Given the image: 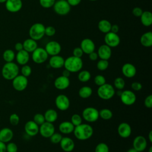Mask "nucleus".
I'll return each instance as SVG.
<instances>
[{
  "instance_id": "1",
  "label": "nucleus",
  "mask_w": 152,
  "mask_h": 152,
  "mask_svg": "<svg viewBox=\"0 0 152 152\" xmlns=\"http://www.w3.org/2000/svg\"><path fill=\"white\" fill-rule=\"evenodd\" d=\"M93 132V128L90 124L82 123L75 126L73 133L77 140L85 141L92 137Z\"/></svg>"
},
{
  "instance_id": "2",
  "label": "nucleus",
  "mask_w": 152,
  "mask_h": 152,
  "mask_svg": "<svg viewBox=\"0 0 152 152\" xmlns=\"http://www.w3.org/2000/svg\"><path fill=\"white\" fill-rule=\"evenodd\" d=\"M83 66V62L81 58L70 56L65 59L64 67L71 73L79 72Z\"/></svg>"
},
{
  "instance_id": "3",
  "label": "nucleus",
  "mask_w": 152,
  "mask_h": 152,
  "mask_svg": "<svg viewBox=\"0 0 152 152\" xmlns=\"http://www.w3.org/2000/svg\"><path fill=\"white\" fill-rule=\"evenodd\" d=\"M19 67L13 62H6L2 66L1 73L4 79L12 80L19 74Z\"/></svg>"
},
{
  "instance_id": "4",
  "label": "nucleus",
  "mask_w": 152,
  "mask_h": 152,
  "mask_svg": "<svg viewBox=\"0 0 152 152\" xmlns=\"http://www.w3.org/2000/svg\"><path fill=\"white\" fill-rule=\"evenodd\" d=\"M97 94L101 99L107 100L113 97L116 91L112 84L106 83L104 84L99 86L97 90Z\"/></svg>"
},
{
  "instance_id": "5",
  "label": "nucleus",
  "mask_w": 152,
  "mask_h": 152,
  "mask_svg": "<svg viewBox=\"0 0 152 152\" xmlns=\"http://www.w3.org/2000/svg\"><path fill=\"white\" fill-rule=\"evenodd\" d=\"M45 26L42 23H36L29 28L28 34L30 38L36 41L41 40L45 35Z\"/></svg>"
},
{
  "instance_id": "6",
  "label": "nucleus",
  "mask_w": 152,
  "mask_h": 152,
  "mask_svg": "<svg viewBox=\"0 0 152 152\" xmlns=\"http://www.w3.org/2000/svg\"><path fill=\"white\" fill-rule=\"evenodd\" d=\"M82 118L87 122L93 123L99 118V112L94 107H87L82 112Z\"/></svg>"
},
{
  "instance_id": "7",
  "label": "nucleus",
  "mask_w": 152,
  "mask_h": 152,
  "mask_svg": "<svg viewBox=\"0 0 152 152\" xmlns=\"http://www.w3.org/2000/svg\"><path fill=\"white\" fill-rule=\"evenodd\" d=\"M49 55L45 48L37 47L31 54L33 61L37 64H41L45 62L48 59Z\"/></svg>"
},
{
  "instance_id": "8",
  "label": "nucleus",
  "mask_w": 152,
  "mask_h": 152,
  "mask_svg": "<svg viewBox=\"0 0 152 152\" xmlns=\"http://www.w3.org/2000/svg\"><path fill=\"white\" fill-rule=\"evenodd\" d=\"M71 6L66 0L56 1L53 6V10L59 15L64 16L67 15L71 11Z\"/></svg>"
},
{
  "instance_id": "9",
  "label": "nucleus",
  "mask_w": 152,
  "mask_h": 152,
  "mask_svg": "<svg viewBox=\"0 0 152 152\" xmlns=\"http://www.w3.org/2000/svg\"><path fill=\"white\" fill-rule=\"evenodd\" d=\"M28 84L27 77L23 76V75H18L12 80V85L13 88L18 91H22L24 90Z\"/></svg>"
},
{
  "instance_id": "10",
  "label": "nucleus",
  "mask_w": 152,
  "mask_h": 152,
  "mask_svg": "<svg viewBox=\"0 0 152 152\" xmlns=\"http://www.w3.org/2000/svg\"><path fill=\"white\" fill-rule=\"evenodd\" d=\"M121 102L126 106H131L134 104L137 100L135 94L133 91L130 90H125L122 91L120 95Z\"/></svg>"
},
{
  "instance_id": "11",
  "label": "nucleus",
  "mask_w": 152,
  "mask_h": 152,
  "mask_svg": "<svg viewBox=\"0 0 152 152\" xmlns=\"http://www.w3.org/2000/svg\"><path fill=\"white\" fill-rule=\"evenodd\" d=\"M55 131V128L53 123L45 121L39 126V133L43 138H49Z\"/></svg>"
},
{
  "instance_id": "12",
  "label": "nucleus",
  "mask_w": 152,
  "mask_h": 152,
  "mask_svg": "<svg viewBox=\"0 0 152 152\" xmlns=\"http://www.w3.org/2000/svg\"><path fill=\"white\" fill-rule=\"evenodd\" d=\"M56 107L61 111L68 110L70 106V100L68 97L65 94H59L55 100Z\"/></svg>"
},
{
  "instance_id": "13",
  "label": "nucleus",
  "mask_w": 152,
  "mask_h": 152,
  "mask_svg": "<svg viewBox=\"0 0 152 152\" xmlns=\"http://www.w3.org/2000/svg\"><path fill=\"white\" fill-rule=\"evenodd\" d=\"M104 41L105 44L109 46V47L115 48L120 44L121 39L118 33H115L112 31H109L105 34Z\"/></svg>"
},
{
  "instance_id": "14",
  "label": "nucleus",
  "mask_w": 152,
  "mask_h": 152,
  "mask_svg": "<svg viewBox=\"0 0 152 152\" xmlns=\"http://www.w3.org/2000/svg\"><path fill=\"white\" fill-rule=\"evenodd\" d=\"M45 49L48 53V55L54 56L60 53L62 50L61 44L57 41L52 40L48 42L45 46Z\"/></svg>"
},
{
  "instance_id": "15",
  "label": "nucleus",
  "mask_w": 152,
  "mask_h": 152,
  "mask_svg": "<svg viewBox=\"0 0 152 152\" xmlns=\"http://www.w3.org/2000/svg\"><path fill=\"white\" fill-rule=\"evenodd\" d=\"M147 145L146 138L142 135H138L135 137L132 142L133 148L138 152L144 151Z\"/></svg>"
},
{
  "instance_id": "16",
  "label": "nucleus",
  "mask_w": 152,
  "mask_h": 152,
  "mask_svg": "<svg viewBox=\"0 0 152 152\" xmlns=\"http://www.w3.org/2000/svg\"><path fill=\"white\" fill-rule=\"evenodd\" d=\"M5 3L6 10L10 12H17L23 7V2L21 0H7Z\"/></svg>"
},
{
  "instance_id": "17",
  "label": "nucleus",
  "mask_w": 152,
  "mask_h": 152,
  "mask_svg": "<svg viewBox=\"0 0 152 152\" xmlns=\"http://www.w3.org/2000/svg\"><path fill=\"white\" fill-rule=\"evenodd\" d=\"M80 48L84 53L88 55L89 53L95 51L96 45L91 39L89 38H85L81 40Z\"/></svg>"
},
{
  "instance_id": "18",
  "label": "nucleus",
  "mask_w": 152,
  "mask_h": 152,
  "mask_svg": "<svg viewBox=\"0 0 152 152\" xmlns=\"http://www.w3.org/2000/svg\"><path fill=\"white\" fill-rule=\"evenodd\" d=\"M119 135L123 138H127L129 137L132 133V129L131 125L127 122L121 123L117 129Z\"/></svg>"
},
{
  "instance_id": "19",
  "label": "nucleus",
  "mask_w": 152,
  "mask_h": 152,
  "mask_svg": "<svg viewBox=\"0 0 152 152\" xmlns=\"http://www.w3.org/2000/svg\"><path fill=\"white\" fill-rule=\"evenodd\" d=\"M53 84L56 89L59 90H64L69 86L70 80L69 78L61 75L56 78Z\"/></svg>"
},
{
  "instance_id": "20",
  "label": "nucleus",
  "mask_w": 152,
  "mask_h": 152,
  "mask_svg": "<svg viewBox=\"0 0 152 152\" xmlns=\"http://www.w3.org/2000/svg\"><path fill=\"white\" fill-rule=\"evenodd\" d=\"M24 131L28 136L34 137L39 133V126L33 121L30 120L25 124Z\"/></svg>"
},
{
  "instance_id": "21",
  "label": "nucleus",
  "mask_w": 152,
  "mask_h": 152,
  "mask_svg": "<svg viewBox=\"0 0 152 152\" xmlns=\"http://www.w3.org/2000/svg\"><path fill=\"white\" fill-rule=\"evenodd\" d=\"M59 144L62 150L65 152H71L75 148L74 141L68 137H62Z\"/></svg>"
},
{
  "instance_id": "22",
  "label": "nucleus",
  "mask_w": 152,
  "mask_h": 152,
  "mask_svg": "<svg viewBox=\"0 0 152 152\" xmlns=\"http://www.w3.org/2000/svg\"><path fill=\"white\" fill-rule=\"evenodd\" d=\"M121 71L124 76L128 78H133L137 74L136 67L131 63L124 64L122 66Z\"/></svg>"
},
{
  "instance_id": "23",
  "label": "nucleus",
  "mask_w": 152,
  "mask_h": 152,
  "mask_svg": "<svg viewBox=\"0 0 152 152\" xmlns=\"http://www.w3.org/2000/svg\"><path fill=\"white\" fill-rule=\"evenodd\" d=\"M97 53L100 59L109 60L112 56V49L107 45L103 44L99 47Z\"/></svg>"
},
{
  "instance_id": "24",
  "label": "nucleus",
  "mask_w": 152,
  "mask_h": 152,
  "mask_svg": "<svg viewBox=\"0 0 152 152\" xmlns=\"http://www.w3.org/2000/svg\"><path fill=\"white\" fill-rule=\"evenodd\" d=\"M65 59L59 55L51 56L49 59V64L50 66L54 69H59L64 66Z\"/></svg>"
},
{
  "instance_id": "25",
  "label": "nucleus",
  "mask_w": 152,
  "mask_h": 152,
  "mask_svg": "<svg viewBox=\"0 0 152 152\" xmlns=\"http://www.w3.org/2000/svg\"><path fill=\"white\" fill-rule=\"evenodd\" d=\"M15 59L17 62L20 65L27 64L30 60V54L28 52L23 49L17 52L15 55Z\"/></svg>"
},
{
  "instance_id": "26",
  "label": "nucleus",
  "mask_w": 152,
  "mask_h": 152,
  "mask_svg": "<svg viewBox=\"0 0 152 152\" xmlns=\"http://www.w3.org/2000/svg\"><path fill=\"white\" fill-rule=\"evenodd\" d=\"M14 136L13 131L10 128H3L0 130V141L5 143L10 142Z\"/></svg>"
},
{
  "instance_id": "27",
  "label": "nucleus",
  "mask_w": 152,
  "mask_h": 152,
  "mask_svg": "<svg viewBox=\"0 0 152 152\" xmlns=\"http://www.w3.org/2000/svg\"><path fill=\"white\" fill-rule=\"evenodd\" d=\"M75 126L70 121H63L58 126L59 132L63 134H69L73 132Z\"/></svg>"
},
{
  "instance_id": "28",
  "label": "nucleus",
  "mask_w": 152,
  "mask_h": 152,
  "mask_svg": "<svg viewBox=\"0 0 152 152\" xmlns=\"http://www.w3.org/2000/svg\"><path fill=\"white\" fill-rule=\"evenodd\" d=\"M23 49L28 53H32L38 47L37 41L31 38L26 39L23 43Z\"/></svg>"
},
{
  "instance_id": "29",
  "label": "nucleus",
  "mask_w": 152,
  "mask_h": 152,
  "mask_svg": "<svg viewBox=\"0 0 152 152\" xmlns=\"http://www.w3.org/2000/svg\"><path fill=\"white\" fill-rule=\"evenodd\" d=\"M140 43L145 48H150L152 46V32L151 31L145 32L140 37Z\"/></svg>"
},
{
  "instance_id": "30",
  "label": "nucleus",
  "mask_w": 152,
  "mask_h": 152,
  "mask_svg": "<svg viewBox=\"0 0 152 152\" xmlns=\"http://www.w3.org/2000/svg\"><path fill=\"white\" fill-rule=\"evenodd\" d=\"M140 21L145 27H149L152 24V13L149 11H144L141 15Z\"/></svg>"
},
{
  "instance_id": "31",
  "label": "nucleus",
  "mask_w": 152,
  "mask_h": 152,
  "mask_svg": "<svg viewBox=\"0 0 152 152\" xmlns=\"http://www.w3.org/2000/svg\"><path fill=\"white\" fill-rule=\"evenodd\" d=\"M43 115L45 121L50 123L55 122L58 117V112L53 109H49L46 110Z\"/></svg>"
},
{
  "instance_id": "32",
  "label": "nucleus",
  "mask_w": 152,
  "mask_h": 152,
  "mask_svg": "<svg viewBox=\"0 0 152 152\" xmlns=\"http://www.w3.org/2000/svg\"><path fill=\"white\" fill-rule=\"evenodd\" d=\"M111 26H112V24L109 21L106 19H102L99 21L97 24V27L100 31L106 34L110 31Z\"/></svg>"
},
{
  "instance_id": "33",
  "label": "nucleus",
  "mask_w": 152,
  "mask_h": 152,
  "mask_svg": "<svg viewBox=\"0 0 152 152\" xmlns=\"http://www.w3.org/2000/svg\"><path fill=\"white\" fill-rule=\"evenodd\" d=\"M93 94L91 87L87 86L81 87L78 90V95L82 99H88Z\"/></svg>"
},
{
  "instance_id": "34",
  "label": "nucleus",
  "mask_w": 152,
  "mask_h": 152,
  "mask_svg": "<svg viewBox=\"0 0 152 152\" xmlns=\"http://www.w3.org/2000/svg\"><path fill=\"white\" fill-rule=\"evenodd\" d=\"M2 58L6 62H12L15 58V52L12 49H7L3 52Z\"/></svg>"
},
{
  "instance_id": "35",
  "label": "nucleus",
  "mask_w": 152,
  "mask_h": 152,
  "mask_svg": "<svg viewBox=\"0 0 152 152\" xmlns=\"http://www.w3.org/2000/svg\"><path fill=\"white\" fill-rule=\"evenodd\" d=\"M78 79L82 83H86L91 78V73L87 70L80 71L78 74Z\"/></svg>"
},
{
  "instance_id": "36",
  "label": "nucleus",
  "mask_w": 152,
  "mask_h": 152,
  "mask_svg": "<svg viewBox=\"0 0 152 152\" xmlns=\"http://www.w3.org/2000/svg\"><path fill=\"white\" fill-rule=\"evenodd\" d=\"M99 112V117L104 120H109L113 116V113L111 110L107 108H103Z\"/></svg>"
},
{
  "instance_id": "37",
  "label": "nucleus",
  "mask_w": 152,
  "mask_h": 152,
  "mask_svg": "<svg viewBox=\"0 0 152 152\" xmlns=\"http://www.w3.org/2000/svg\"><path fill=\"white\" fill-rule=\"evenodd\" d=\"M113 85L117 90H122L125 86V81L122 77H117L114 80Z\"/></svg>"
},
{
  "instance_id": "38",
  "label": "nucleus",
  "mask_w": 152,
  "mask_h": 152,
  "mask_svg": "<svg viewBox=\"0 0 152 152\" xmlns=\"http://www.w3.org/2000/svg\"><path fill=\"white\" fill-rule=\"evenodd\" d=\"M109 65V63L108 62V60H104V59H100L98 61L96 64V66L98 70L103 71L106 70Z\"/></svg>"
},
{
  "instance_id": "39",
  "label": "nucleus",
  "mask_w": 152,
  "mask_h": 152,
  "mask_svg": "<svg viewBox=\"0 0 152 152\" xmlns=\"http://www.w3.org/2000/svg\"><path fill=\"white\" fill-rule=\"evenodd\" d=\"M70 122L74 125V126H76L83 123V118L79 114L75 113L72 115Z\"/></svg>"
},
{
  "instance_id": "40",
  "label": "nucleus",
  "mask_w": 152,
  "mask_h": 152,
  "mask_svg": "<svg viewBox=\"0 0 152 152\" xmlns=\"http://www.w3.org/2000/svg\"><path fill=\"white\" fill-rule=\"evenodd\" d=\"M94 152H109V147L106 143L100 142L96 145Z\"/></svg>"
},
{
  "instance_id": "41",
  "label": "nucleus",
  "mask_w": 152,
  "mask_h": 152,
  "mask_svg": "<svg viewBox=\"0 0 152 152\" xmlns=\"http://www.w3.org/2000/svg\"><path fill=\"white\" fill-rule=\"evenodd\" d=\"M31 72H32V69L30 65L27 64L22 65V67L21 68V75H23L26 77H28L31 75Z\"/></svg>"
},
{
  "instance_id": "42",
  "label": "nucleus",
  "mask_w": 152,
  "mask_h": 152,
  "mask_svg": "<svg viewBox=\"0 0 152 152\" xmlns=\"http://www.w3.org/2000/svg\"><path fill=\"white\" fill-rule=\"evenodd\" d=\"M55 2V0H39L40 6L44 8H50L53 7Z\"/></svg>"
},
{
  "instance_id": "43",
  "label": "nucleus",
  "mask_w": 152,
  "mask_h": 152,
  "mask_svg": "<svg viewBox=\"0 0 152 152\" xmlns=\"http://www.w3.org/2000/svg\"><path fill=\"white\" fill-rule=\"evenodd\" d=\"M94 82L96 85L98 86H102L106 83V80L105 77L102 75H97L94 78Z\"/></svg>"
},
{
  "instance_id": "44",
  "label": "nucleus",
  "mask_w": 152,
  "mask_h": 152,
  "mask_svg": "<svg viewBox=\"0 0 152 152\" xmlns=\"http://www.w3.org/2000/svg\"><path fill=\"white\" fill-rule=\"evenodd\" d=\"M35 123H36L39 126L42 125L43 123L45 122V119L44 117V115L42 113H38L34 115L33 116V120Z\"/></svg>"
},
{
  "instance_id": "45",
  "label": "nucleus",
  "mask_w": 152,
  "mask_h": 152,
  "mask_svg": "<svg viewBox=\"0 0 152 152\" xmlns=\"http://www.w3.org/2000/svg\"><path fill=\"white\" fill-rule=\"evenodd\" d=\"M62 137H63L61 133L55 132L49 138L50 142L53 144H58L60 142Z\"/></svg>"
},
{
  "instance_id": "46",
  "label": "nucleus",
  "mask_w": 152,
  "mask_h": 152,
  "mask_svg": "<svg viewBox=\"0 0 152 152\" xmlns=\"http://www.w3.org/2000/svg\"><path fill=\"white\" fill-rule=\"evenodd\" d=\"M10 124L13 126H16L20 122V117L17 113H12L9 118Z\"/></svg>"
},
{
  "instance_id": "47",
  "label": "nucleus",
  "mask_w": 152,
  "mask_h": 152,
  "mask_svg": "<svg viewBox=\"0 0 152 152\" xmlns=\"http://www.w3.org/2000/svg\"><path fill=\"white\" fill-rule=\"evenodd\" d=\"M18 147L17 144L13 142H8L6 144V152H17Z\"/></svg>"
},
{
  "instance_id": "48",
  "label": "nucleus",
  "mask_w": 152,
  "mask_h": 152,
  "mask_svg": "<svg viewBox=\"0 0 152 152\" xmlns=\"http://www.w3.org/2000/svg\"><path fill=\"white\" fill-rule=\"evenodd\" d=\"M56 33V29L54 27L49 26L48 27H45V34L46 36L48 37L53 36Z\"/></svg>"
},
{
  "instance_id": "49",
  "label": "nucleus",
  "mask_w": 152,
  "mask_h": 152,
  "mask_svg": "<svg viewBox=\"0 0 152 152\" xmlns=\"http://www.w3.org/2000/svg\"><path fill=\"white\" fill-rule=\"evenodd\" d=\"M72 54H73V56H74L75 57L81 58L83 56L84 53L80 47H76L73 49Z\"/></svg>"
},
{
  "instance_id": "50",
  "label": "nucleus",
  "mask_w": 152,
  "mask_h": 152,
  "mask_svg": "<svg viewBox=\"0 0 152 152\" xmlns=\"http://www.w3.org/2000/svg\"><path fill=\"white\" fill-rule=\"evenodd\" d=\"M144 106L148 109H151L152 107V95L150 94L147 96L144 99Z\"/></svg>"
},
{
  "instance_id": "51",
  "label": "nucleus",
  "mask_w": 152,
  "mask_h": 152,
  "mask_svg": "<svg viewBox=\"0 0 152 152\" xmlns=\"http://www.w3.org/2000/svg\"><path fill=\"white\" fill-rule=\"evenodd\" d=\"M131 87L132 90H133L134 91H140L142 89V86L141 83L138 82V81H135V82H133L131 84Z\"/></svg>"
},
{
  "instance_id": "52",
  "label": "nucleus",
  "mask_w": 152,
  "mask_h": 152,
  "mask_svg": "<svg viewBox=\"0 0 152 152\" xmlns=\"http://www.w3.org/2000/svg\"><path fill=\"white\" fill-rule=\"evenodd\" d=\"M142 12H143L142 10L140 7H138L134 8L132 10V14L137 17H140L141 16V15L142 14Z\"/></svg>"
},
{
  "instance_id": "53",
  "label": "nucleus",
  "mask_w": 152,
  "mask_h": 152,
  "mask_svg": "<svg viewBox=\"0 0 152 152\" xmlns=\"http://www.w3.org/2000/svg\"><path fill=\"white\" fill-rule=\"evenodd\" d=\"M88 58L92 61H96L98 58H99V56H98V55H97V53L95 51L90 53L88 54Z\"/></svg>"
},
{
  "instance_id": "54",
  "label": "nucleus",
  "mask_w": 152,
  "mask_h": 152,
  "mask_svg": "<svg viewBox=\"0 0 152 152\" xmlns=\"http://www.w3.org/2000/svg\"><path fill=\"white\" fill-rule=\"evenodd\" d=\"M66 1L68 2V3L69 4L71 7L77 6L81 2V0H66Z\"/></svg>"
},
{
  "instance_id": "55",
  "label": "nucleus",
  "mask_w": 152,
  "mask_h": 152,
  "mask_svg": "<svg viewBox=\"0 0 152 152\" xmlns=\"http://www.w3.org/2000/svg\"><path fill=\"white\" fill-rule=\"evenodd\" d=\"M14 48H15V50H17V52L23 50V43H21V42H17V43H16L15 44Z\"/></svg>"
},
{
  "instance_id": "56",
  "label": "nucleus",
  "mask_w": 152,
  "mask_h": 152,
  "mask_svg": "<svg viewBox=\"0 0 152 152\" xmlns=\"http://www.w3.org/2000/svg\"><path fill=\"white\" fill-rule=\"evenodd\" d=\"M119 30V27L118 26V25L117 24H113L111 26V28H110V31L115 33H118V31Z\"/></svg>"
},
{
  "instance_id": "57",
  "label": "nucleus",
  "mask_w": 152,
  "mask_h": 152,
  "mask_svg": "<svg viewBox=\"0 0 152 152\" xmlns=\"http://www.w3.org/2000/svg\"><path fill=\"white\" fill-rule=\"evenodd\" d=\"M0 152H6V144L0 141Z\"/></svg>"
},
{
  "instance_id": "58",
  "label": "nucleus",
  "mask_w": 152,
  "mask_h": 152,
  "mask_svg": "<svg viewBox=\"0 0 152 152\" xmlns=\"http://www.w3.org/2000/svg\"><path fill=\"white\" fill-rule=\"evenodd\" d=\"M70 75H71V72H70L68 70H67V69H65L63 70V71H62V75L64 76V77H65L69 78V76H70Z\"/></svg>"
},
{
  "instance_id": "59",
  "label": "nucleus",
  "mask_w": 152,
  "mask_h": 152,
  "mask_svg": "<svg viewBox=\"0 0 152 152\" xmlns=\"http://www.w3.org/2000/svg\"><path fill=\"white\" fill-rule=\"evenodd\" d=\"M148 140L150 142H152V131H150L148 133Z\"/></svg>"
},
{
  "instance_id": "60",
  "label": "nucleus",
  "mask_w": 152,
  "mask_h": 152,
  "mask_svg": "<svg viewBox=\"0 0 152 152\" xmlns=\"http://www.w3.org/2000/svg\"><path fill=\"white\" fill-rule=\"evenodd\" d=\"M126 152H138L136 150H135L133 147L132 148H129Z\"/></svg>"
},
{
  "instance_id": "61",
  "label": "nucleus",
  "mask_w": 152,
  "mask_h": 152,
  "mask_svg": "<svg viewBox=\"0 0 152 152\" xmlns=\"http://www.w3.org/2000/svg\"><path fill=\"white\" fill-rule=\"evenodd\" d=\"M148 152H152V146H150V148H148Z\"/></svg>"
},
{
  "instance_id": "62",
  "label": "nucleus",
  "mask_w": 152,
  "mask_h": 152,
  "mask_svg": "<svg viewBox=\"0 0 152 152\" xmlns=\"http://www.w3.org/2000/svg\"><path fill=\"white\" fill-rule=\"evenodd\" d=\"M7 0H0V3H4L7 1Z\"/></svg>"
},
{
  "instance_id": "63",
  "label": "nucleus",
  "mask_w": 152,
  "mask_h": 152,
  "mask_svg": "<svg viewBox=\"0 0 152 152\" xmlns=\"http://www.w3.org/2000/svg\"><path fill=\"white\" fill-rule=\"evenodd\" d=\"M90 1H97V0H88Z\"/></svg>"
},
{
  "instance_id": "64",
  "label": "nucleus",
  "mask_w": 152,
  "mask_h": 152,
  "mask_svg": "<svg viewBox=\"0 0 152 152\" xmlns=\"http://www.w3.org/2000/svg\"><path fill=\"white\" fill-rule=\"evenodd\" d=\"M60 1H64V0H60Z\"/></svg>"
}]
</instances>
